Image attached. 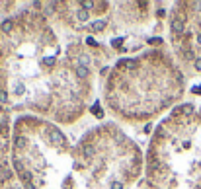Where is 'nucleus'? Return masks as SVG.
<instances>
[{"label":"nucleus","instance_id":"f257e3e1","mask_svg":"<svg viewBox=\"0 0 201 189\" xmlns=\"http://www.w3.org/2000/svg\"><path fill=\"white\" fill-rule=\"evenodd\" d=\"M49 138H51V142H53V144H57V146H61L63 142H65L61 131H57L55 127H49Z\"/></svg>","mask_w":201,"mask_h":189},{"label":"nucleus","instance_id":"f03ea898","mask_svg":"<svg viewBox=\"0 0 201 189\" xmlns=\"http://www.w3.org/2000/svg\"><path fill=\"white\" fill-rule=\"evenodd\" d=\"M184 31V18H178L172 22V33H182Z\"/></svg>","mask_w":201,"mask_h":189},{"label":"nucleus","instance_id":"7ed1b4c3","mask_svg":"<svg viewBox=\"0 0 201 189\" xmlns=\"http://www.w3.org/2000/svg\"><path fill=\"white\" fill-rule=\"evenodd\" d=\"M90 28L94 29V31H103V28H106V22L103 20H96V22H92V25Z\"/></svg>","mask_w":201,"mask_h":189},{"label":"nucleus","instance_id":"20e7f679","mask_svg":"<svg viewBox=\"0 0 201 189\" xmlns=\"http://www.w3.org/2000/svg\"><path fill=\"white\" fill-rule=\"evenodd\" d=\"M76 74H78L80 78H86V76H88V66L78 64V66H76Z\"/></svg>","mask_w":201,"mask_h":189},{"label":"nucleus","instance_id":"39448f33","mask_svg":"<svg viewBox=\"0 0 201 189\" xmlns=\"http://www.w3.org/2000/svg\"><path fill=\"white\" fill-rule=\"evenodd\" d=\"M121 66H125V68H129V70H135L137 66H139V62L137 61H123Z\"/></svg>","mask_w":201,"mask_h":189},{"label":"nucleus","instance_id":"423d86ee","mask_svg":"<svg viewBox=\"0 0 201 189\" xmlns=\"http://www.w3.org/2000/svg\"><path fill=\"white\" fill-rule=\"evenodd\" d=\"M12 28H14L12 20H6V22H2V31H4V33H10V31H12Z\"/></svg>","mask_w":201,"mask_h":189},{"label":"nucleus","instance_id":"0eeeda50","mask_svg":"<svg viewBox=\"0 0 201 189\" xmlns=\"http://www.w3.org/2000/svg\"><path fill=\"white\" fill-rule=\"evenodd\" d=\"M25 146H28L25 137H18V138H16V148H25Z\"/></svg>","mask_w":201,"mask_h":189},{"label":"nucleus","instance_id":"6e6552de","mask_svg":"<svg viewBox=\"0 0 201 189\" xmlns=\"http://www.w3.org/2000/svg\"><path fill=\"white\" fill-rule=\"evenodd\" d=\"M182 113H186V115H192V113H193V105H192V104H186V105H182Z\"/></svg>","mask_w":201,"mask_h":189},{"label":"nucleus","instance_id":"1a4fd4ad","mask_svg":"<svg viewBox=\"0 0 201 189\" xmlns=\"http://www.w3.org/2000/svg\"><path fill=\"white\" fill-rule=\"evenodd\" d=\"M78 20H80V22H84V20H88V10L80 8V10H78Z\"/></svg>","mask_w":201,"mask_h":189},{"label":"nucleus","instance_id":"9d476101","mask_svg":"<svg viewBox=\"0 0 201 189\" xmlns=\"http://www.w3.org/2000/svg\"><path fill=\"white\" fill-rule=\"evenodd\" d=\"M84 156L86 158H92L94 156V148L90 146V144H86V146H84Z\"/></svg>","mask_w":201,"mask_h":189},{"label":"nucleus","instance_id":"9b49d317","mask_svg":"<svg viewBox=\"0 0 201 189\" xmlns=\"http://www.w3.org/2000/svg\"><path fill=\"white\" fill-rule=\"evenodd\" d=\"M94 6H96V4L90 2V0H84V2H82V8H84V10H90V8H94Z\"/></svg>","mask_w":201,"mask_h":189},{"label":"nucleus","instance_id":"f8f14e48","mask_svg":"<svg viewBox=\"0 0 201 189\" xmlns=\"http://www.w3.org/2000/svg\"><path fill=\"white\" fill-rule=\"evenodd\" d=\"M22 177H23V181H25V183H29V181H31V174H29V172H22Z\"/></svg>","mask_w":201,"mask_h":189},{"label":"nucleus","instance_id":"ddd939ff","mask_svg":"<svg viewBox=\"0 0 201 189\" xmlns=\"http://www.w3.org/2000/svg\"><path fill=\"white\" fill-rule=\"evenodd\" d=\"M149 43H150V45H160V43H162V39H160V37H150Z\"/></svg>","mask_w":201,"mask_h":189},{"label":"nucleus","instance_id":"4468645a","mask_svg":"<svg viewBox=\"0 0 201 189\" xmlns=\"http://www.w3.org/2000/svg\"><path fill=\"white\" fill-rule=\"evenodd\" d=\"M6 99H8L6 92H4V90H0V104H6Z\"/></svg>","mask_w":201,"mask_h":189},{"label":"nucleus","instance_id":"2eb2a0df","mask_svg":"<svg viewBox=\"0 0 201 189\" xmlns=\"http://www.w3.org/2000/svg\"><path fill=\"white\" fill-rule=\"evenodd\" d=\"M121 43H123V39L117 37V39H113V41H111V45H113V47H121Z\"/></svg>","mask_w":201,"mask_h":189},{"label":"nucleus","instance_id":"dca6fc26","mask_svg":"<svg viewBox=\"0 0 201 189\" xmlns=\"http://www.w3.org/2000/svg\"><path fill=\"white\" fill-rule=\"evenodd\" d=\"M111 189H123V183H121V181H113V183H111Z\"/></svg>","mask_w":201,"mask_h":189},{"label":"nucleus","instance_id":"f3484780","mask_svg":"<svg viewBox=\"0 0 201 189\" xmlns=\"http://www.w3.org/2000/svg\"><path fill=\"white\" fill-rule=\"evenodd\" d=\"M92 113H98L100 117H102V111H100V105L96 104V105H92Z\"/></svg>","mask_w":201,"mask_h":189},{"label":"nucleus","instance_id":"a211bd4d","mask_svg":"<svg viewBox=\"0 0 201 189\" xmlns=\"http://www.w3.org/2000/svg\"><path fill=\"white\" fill-rule=\"evenodd\" d=\"M195 68L201 72V57H197V59H195Z\"/></svg>","mask_w":201,"mask_h":189},{"label":"nucleus","instance_id":"6ab92c4d","mask_svg":"<svg viewBox=\"0 0 201 189\" xmlns=\"http://www.w3.org/2000/svg\"><path fill=\"white\" fill-rule=\"evenodd\" d=\"M86 43H88V45H98V41H96L94 37H88V39H86Z\"/></svg>","mask_w":201,"mask_h":189},{"label":"nucleus","instance_id":"aec40b11","mask_svg":"<svg viewBox=\"0 0 201 189\" xmlns=\"http://www.w3.org/2000/svg\"><path fill=\"white\" fill-rule=\"evenodd\" d=\"M193 94H201V86H195V88H193Z\"/></svg>","mask_w":201,"mask_h":189},{"label":"nucleus","instance_id":"412c9836","mask_svg":"<svg viewBox=\"0 0 201 189\" xmlns=\"http://www.w3.org/2000/svg\"><path fill=\"white\" fill-rule=\"evenodd\" d=\"M197 41H199V43H201V33H199V35H197Z\"/></svg>","mask_w":201,"mask_h":189}]
</instances>
